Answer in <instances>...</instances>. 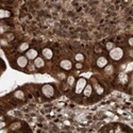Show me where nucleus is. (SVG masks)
<instances>
[{"label": "nucleus", "instance_id": "nucleus-18", "mask_svg": "<svg viewBox=\"0 0 133 133\" xmlns=\"http://www.w3.org/2000/svg\"><path fill=\"white\" fill-rule=\"evenodd\" d=\"M106 47H107V49H108V50H112L113 48H114V43H112V42H109V43H107Z\"/></svg>", "mask_w": 133, "mask_h": 133}, {"label": "nucleus", "instance_id": "nucleus-10", "mask_svg": "<svg viewBox=\"0 0 133 133\" xmlns=\"http://www.w3.org/2000/svg\"><path fill=\"white\" fill-rule=\"evenodd\" d=\"M92 92H93V87L92 85H90V84H86V86L84 87V90H83V94L85 97H90V96L92 95Z\"/></svg>", "mask_w": 133, "mask_h": 133}, {"label": "nucleus", "instance_id": "nucleus-11", "mask_svg": "<svg viewBox=\"0 0 133 133\" xmlns=\"http://www.w3.org/2000/svg\"><path fill=\"white\" fill-rule=\"evenodd\" d=\"M10 16H11V12L10 11L0 9V18H7V17H10Z\"/></svg>", "mask_w": 133, "mask_h": 133}, {"label": "nucleus", "instance_id": "nucleus-9", "mask_svg": "<svg viewBox=\"0 0 133 133\" xmlns=\"http://www.w3.org/2000/svg\"><path fill=\"white\" fill-rule=\"evenodd\" d=\"M33 64H34V66L36 68H42V67L45 66V62H44V60L42 58H39V56H37V58L34 60V63Z\"/></svg>", "mask_w": 133, "mask_h": 133}, {"label": "nucleus", "instance_id": "nucleus-3", "mask_svg": "<svg viewBox=\"0 0 133 133\" xmlns=\"http://www.w3.org/2000/svg\"><path fill=\"white\" fill-rule=\"evenodd\" d=\"M42 92L46 97H52L53 94H54V90H53V87H52V85H50V84H45V85L42 87Z\"/></svg>", "mask_w": 133, "mask_h": 133}, {"label": "nucleus", "instance_id": "nucleus-14", "mask_svg": "<svg viewBox=\"0 0 133 133\" xmlns=\"http://www.w3.org/2000/svg\"><path fill=\"white\" fill-rule=\"evenodd\" d=\"M14 96L17 99H23V97H25V95H23V92L22 91H16L14 93Z\"/></svg>", "mask_w": 133, "mask_h": 133}, {"label": "nucleus", "instance_id": "nucleus-26", "mask_svg": "<svg viewBox=\"0 0 133 133\" xmlns=\"http://www.w3.org/2000/svg\"><path fill=\"white\" fill-rule=\"evenodd\" d=\"M7 132V129H1L0 130V133H6Z\"/></svg>", "mask_w": 133, "mask_h": 133}, {"label": "nucleus", "instance_id": "nucleus-13", "mask_svg": "<svg viewBox=\"0 0 133 133\" xmlns=\"http://www.w3.org/2000/svg\"><path fill=\"white\" fill-rule=\"evenodd\" d=\"M18 50L20 51V52L29 50V44H28V43H22V44H20V46L18 47Z\"/></svg>", "mask_w": 133, "mask_h": 133}, {"label": "nucleus", "instance_id": "nucleus-19", "mask_svg": "<svg viewBox=\"0 0 133 133\" xmlns=\"http://www.w3.org/2000/svg\"><path fill=\"white\" fill-rule=\"evenodd\" d=\"M27 67H28V69H29L30 71H34V69H35V66H34V64H31V63H29L27 65Z\"/></svg>", "mask_w": 133, "mask_h": 133}, {"label": "nucleus", "instance_id": "nucleus-16", "mask_svg": "<svg viewBox=\"0 0 133 133\" xmlns=\"http://www.w3.org/2000/svg\"><path fill=\"white\" fill-rule=\"evenodd\" d=\"M67 83H68V85H70V86L74 85V84H75V77H74V76H69V77H68Z\"/></svg>", "mask_w": 133, "mask_h": 133}, {"label": "nucleus", "instance_id": "nucleus-5", "mask_svg": "<svg viewBox=\"0 0 133 133\" xmlns=\"http://www.w3.org/2000/svg\"><path fill=\"white\" fill-rule=\"evenodd\" d=\"M16 62H17V65L20 67V68H25L28 65V59L26 58V56H23V55L19 56Z\"/></svg>", "mask_w": 133, "mask_h": 133}, {"label": "nucleus", "instance_id": "nucleus-22", "mask_svg": "<svg viewBox=\"0 0 133 133\" xmlns=\"http://www.w3.org/2000/svg\"><path fill=\"white\" fill-rule=\"evenodd\" d=\"M0 43H1L2 46H6V45H7V41H6V39H4V38H1V39H0Z\"/></svg>", "mask_w": 133, "mask_h": 133}, {"label": "nucleus", "instance_id": "nucleus-15", "mask_svg": "<svg viewBox=\"0 0 133 133\" xmlns=\"http://www.w3.org/2000/svg\"><path fill=\"white\" fill-rule=\"evenodd\" d=\"M75 59H76V61H77L78 63H81L83 60H84V55L82 53H77L75 56Z\"/></svg>", "mask_w": 133, "mask_h": 133}, {"label": "nucleus", "instance_id": "nucleus-2", "mask_svg": "<svg viewBox=\"0 0 133 133\" xmlns=\"http://www.w3.org/2000/svg\"><path fill=\"white\" fill-rule=\"evenodd\" d=\"M85 86H86V80L84 78H80L77 81V83H76V93H77V94L82 93Z\"/></svg>", "mask_w": 133, "mask_h": 133}, {"label": "nucleus", "instance_id": "nucleus-23", "mask_svg": "<svg viewBox=\"0 0 133 133\" xmlns=\"http://www.w3.org/2000/svg\"><path fill=\"white\" fill-rule=\"evenodd\" d=\"M76 68H77V69H81V68H82V64L81 63H77V64H76Z\"/></svg>", "mask_w": 133, "mask_h": 133}, {"label": "nucleus", "instance_id": "nucleus-6", "mask_svg": "<svg viewBox=\"0 0 133 133\" xmlns=\"http://www.w3.org/2000/svg\"><path fill=\"white\" fill-rule=\"evenodd\" d=\"M60 65H61V67L63 69L70 70L71 67H72V63L69 61V60H63V61H61V63H60Z\"/></svg>", "mask_w": 133, "mask_h": 133}, {"label": "nucleus", "instance_id": "nucleus-1", "mask_svg": "<svg viewBox=\"0 0 133 133\" xmlns=\"http://www.w3.org/2000/svg\"><path fill=\"white\" fill-rule=\"evenodd\" d=\"M123 55H124V51L119 47H114L112 50H110V56L114 61H119L123 58Z\"/></svg>", "mask_w": 133, "mask_h": 133}, {"label": "nucleus", "instance_id": "nucleus-4", "mask_svg": "<svg viewBox=\"0 0 133 133\" xmlns=\"http://www.w3.org/2000/svg\"><path fill=\"white\" fill-rule=\"evenodd\" d=\"M37 51H36L35 49H29L26 51V58L28 60H35L36 58H37Z\"/></svg>", "mask_w": 133, "mask_h": 133}, {"label": "nucleus", "instance_id": "nucleus-7", "mask_svg": "<svg viewBox=\"0 0 133 133\" xmlns=\"http://www.w3.org/2000/svg\"><path fill=\"white\" fill-rule=\"evenodd\" d=\"M107 65H108V60H107V58H104V56H100V58L97 59V66L99 68L106 67Z\"/></svg>", "mask_w": 133, "mask_h": 133}, {"label": "nucleus", "instance_id": "nucleus-17", "mask_svg": "<svg viewBox=\"0 0 133 133\" xmlns=\"http://www.w3.org/2000/svg\"><path fill=\"white\" fill-rule=\"evenodd\" d=\"M95 90H96V93H97V94H99V95L103 94V88L100 85H98V84H96V85H95Z\"/></svg>", "mask_w": 133, "mask_h": 133}, {"label": "nucleus", "instance_id": "nucleus-24", "mask_svg": "<svg viewBox=\"0 0 133 133\" xmlns=\"http://www.w3.org/2000/svg\"><path fill=\"white\" fill-rule=\"evenodd\" d=\"M5 127V123L4 122H0V130H1V129H3Z\"/></svg>", "mask_w": 133, "mask_h": 133}, {"label": "nucleus", "instance_id": "nucleus-21", "mask_svg": "<svg viewBox=\"0 0 133 133\" xmlns=\"http://www.w3.org/2000/svg\"><path fill=\"white\" fill-rule=\"evenodd\" d=\"M112 71H113V67L111 65H109L107 68H106V72L107 74H112Z\"/></svg>", "mask_w": 133, "mask_h": 133}, {"label": "nucleus", "instance_id": "nucleus-12", "mask_svg": "<svg viewBox=\"0 0 133 133\" xmlns=\"http://www.w3.org/2000/svg\"><path fill=\"white\" fill-rule=\"evenodd\" d=\"M21 127V123L20 122H15L13 124H11V126H10V130H17V129H19Z\"/></svg>", "mask_w": 133, "mask_h": 133}, {"label": "nucleus", "instance_id": "nucleus-25", "mask_svg": "<svg viewBox=\"0 0 133 133\" xmlns=\"http://www.w3.org/2000/svg\"><path fill=\"white\" fill-rule=\"evenodd\" d=\"M133 38L132 37H130V38H129V45H130V46H133Z\"/></svg>", "mask_w": 133, "mask_h": 133}, {"label": "nucleus", "instance_id": "nucleus-8", "mask_svg": "<svg viewBox=\"0 0 133 133\" xmlns=\"http://www.w3.org/2000/svg\"><path fill=\"white\" fill-rule=\"evenodd\" d=\"M42 53L44 55V58L47 59V60H50L52 56H53V52H52V50L49 49V48H45V49H43Z\"/></svg>", "mask_w": 133, "mask_h": 133}, {"label": "nucleus", "instance_id": "nucleus-20", "mask_svg": "<svg viewBox=\"0 0 133 133\" xmlns=\"http://www.w3.org/2000/svg\"><path fill=\"white\" fill-rule=\"evenodd\" d=\"M5 37H6V41H12V39L14 38V35L12 34V33H7L5 35Z\"/></svg>", "mask_w": 133, "mask_h": 133}, {"label": "nucleus", "instance_id": "nucleus-27", "mask_svg": "<svg viewBox=\"0 0 133 133\" xmlns=\"http://www.w3.org/2000/svg\"><path fill=\"white\" fill-rule=\"evenodd\" d=\"M59 76H60V79H65V75L64 74H60Z\"/></svg>", "mask_w": 133, "mask_h": 133}, {"label": "nucleus", "instance_id": "nucleus-28", "mask_svg": "<svg viewBox=\"0 0 133 133\" xmlns=\"http://www.w3.org/2000/svg\"><path fill=\"white\" fill-rule=\"evenodd\" d=\"M118 133H126V132H123V131H120V132H118Z\"/></svg>", "mask_w": 133, "mask_h": 133}]
</instances>
